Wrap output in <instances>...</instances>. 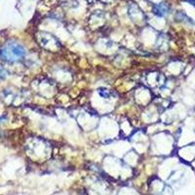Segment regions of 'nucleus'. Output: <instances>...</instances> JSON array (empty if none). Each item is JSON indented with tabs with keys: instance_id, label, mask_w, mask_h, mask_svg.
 I'll return each mask as SVG.
<instances>
[{
	"instance_id": "1",
	"label": "nucleus",
	"mask_w": 195,
	"mask_h": 195,
	"mask_svg": "<svg viewBox=\"0 0 195 195\" xmlns=\"http://www.w3.org/2000/svg\"><path fill=\"white\" fill-rule=\"evenodd\" d=\"M25 54V48L15 40H8L0 47V59L7 63L19 62L24 59Z\"/></svg>"
},
{
	"instance_id": "2",
	"label": "nucleus",
	"mask_w": 195,
	"mask_h": 195,
	"mask_svg": "<svg viewBox=\"0 0 195 195\" xmlns=\"http://www.w3.org/2000/svg\"><path fill=\"white\" fill-rule=\"evenodd\" d=\"M153 12H154L156 15H158L161 17V16H164L166 14V12H167V7L163 4H158L155 6L154 9H153Z\"/></svg>"
},
{
	"instance_id": "3",
	"label": "nucleus",
	"mask_w": 195,
	"mask_h": 195,
	"mask_svg": "<svg viewBox=\"0 0 195 195\" xmlns=\"http://www.w3.org/2000/svg\"><path fill=\"white\" fill-rule=\"evenodd\" d=\"M6 75H7V72H6L5 68H3L2 66H0V80L4 79L6 77Z\"/></svg>"
},
{
	"instance_id": "4",
	"label": "nucleus",
	"mask_w": 195,
	"mask_h": 195,
	"mask_svg": "<svg viewBox=\"0 0 195 195\" xmlns=\"http://www.w3.org/2000/svg\"><path fill=\"white\" fill-rule=\"evenodd\" d=\"M186 1H188V2H190L191 4H193L194 6H195V0H186Z\"/></svg>"
}]
</instances>
